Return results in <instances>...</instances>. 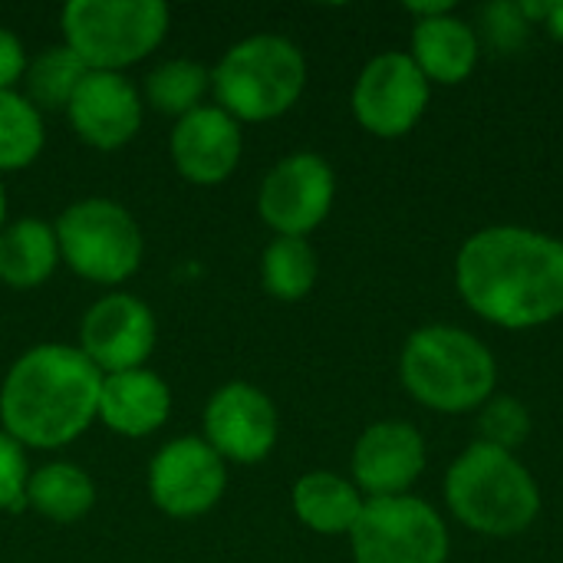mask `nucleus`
Masks as SVG:
<instances>
[{
    "label": "nucleus",
    "mask_w": 563,
    "mask_h": 563,
    "mask_svg": "<svg viewBox=\"0 0 563 563\" xmlns=\"http://www.w3.org/2000/svg\"><path fill=\"white\" fill-rule=\"evenodd\" d=\"M462 300L495 327L531 330L563 313V244L528 228H488L455 264Z\"/></svg>",
    "instance_id": "nucleus-1"
},
{
    "label": "nucleus",
    "mask_w": 563,
    "mask_h": 563,
    "mask_svg": "<svg viewBox=\"0 0 563 563\" xmlns=\"http://www.w3.org/2000/svg\"><path fill=\"white\" fill-rule=\"evenodd\" d=\"M102 373L69 343H36L0 383V429L23 449H66L99 412Z\"/></svg>",
    "instance_id": "nucleus-2"
},
{
    "label": "nucleus",
    "mask_w": 563,
    "mask_h": 563,
    "mask_svg": "<svg viewBox=\"0 0 563 563\" xmlns=\"http://www.w3.org/2000/svg\"><path fill=\"white\" fill-rule=\"evenodd\" d=\"M307 86L300 46L277 33H254L228 46L211 69V96L238 122H271L297 106Z\"/></svg>",
    "instance_id": "nucleus-3"
},
{
    "label": "nucleus",
    "mask_w": 563,
    "mask_h": 563,
    "mask_svg": "<svg viewBox=\"0 0 563 563\" xmlns=\"http://www.w3.org/2000/svg\"><path fill=\"white\" fill-rule=\"evenodd\" d=\"M445 498L455 518L488 538H511L531 528L541 511V492L531 472L505 449L475 442L445 478Z\"/></svg>",
    "instance_id": "nucleus-4"
},
{
    "label": "nucleus",
    "mask_w": 563,
    "mask_h": 563,
    "mask_svg": "<svg viewBox=\"0 0 563 563\" xmlns=\"http://www.w3.org/2000/svg\"><path fill=\"white\" fill-rule=\"evenodd\" d=\"M402 386L429 409L468 412L495 393V356L482 340L455 327H426L406 340Z\"/></svg>",
    "instance_id": "nucleus-5"
},
{
    "label": "nucleus",
    "mask_w": 563,
    "mask_h": 563,
    "mask_svg": "<svg viewBox=\"0 0 563 563\" xmlns=\"http://www.w3.org/2000/svg\"><path fill=\"white\" fill-rule=\"evenodd\" d=\"M172 10L162 0H69L59 13L63 43L86 69L125 73L168 36Z\"/></svg>",
    "instance_id": "nucleus-6"
},
{
    "label": "nucleus",
    "mask_w": 563,
    "mask_h": 563,
    "mask_svg": "<svg viewBox=\"0 0 563 563\" xmlns=\"http://www.w3.org/2000/svg\"><path fill=\"white\" fill-rule=\"evenodd\" d=\"M59 261L82 280L119 287L139 274L145 238L132 211L112 198H79L59 211L56 224Z\"/></svg>",
    "instance_id": "nucleus-7"
},
{
    "label": "nucleus",
    "mask_w": 563,
    "mask_h": 563,
    "mask_svg": "<svg viewBox=\"0 0 563 563\" xmlns=\"http://www.w3.org/2000/svg\"><path fill=\"white\" fill-rule=\"evenodd\" d=\"M353 563H445L449 534L442 518L419 498H369L350 531Z\"/></svg>",
    "instance_id": "nucleus-8"
},
{
    "label": "nucleus",
    "mask_w": 563,
    "mask_h": 563,
    "mask_svg": "<svg viewBox=\"0 0 563 563\" xmlns=\"http://www.w3.org/2000/svg\"><path fill=\"white\" fill-rule=\"evenodd\" d=\"M145 488L162 515L178 521L201 518L228 492V462L201 435H178L152 455Z\"/></svg>",
    "instance_id": "nucleus-9"
},
{
    "label": "nucleus",
    "mask_w": 563,
    "mask_h": 563,
    "mask_svg": "<svg viewBox=\"0 0 563 563\" xmlns=\"http://www.w3.org/2000/svg\"><path fill=\"white\" fill-rule=\"evenodd\" d=\"M336 195V175L317 152H294L280 158L261 181L257 211L277 238H307L317 231Z\"/></svg>",
    "instance_id": "nucleus-10"
},
{
    "label": "nucleus",
    "mask_w": 563,
    "mask_h": 563,
    "mask_svg": "<svg viewBox=\"0 0 563 563\" xmlns=\"http://www.w3.org/2000/svg\"><path fill=\"white\" fill-rule=\"evenodd\" d=\"M158 346V320L152 307L132 294H102L79 320V353L102 373L142 369Z\"/></svg>",
    "instance_id": "nucleus-11"
},
{
    "label": "nucleus",
    "mask_w": 563,
    "mask_h": 563,
    "mask_svg": "<svg viewBox=\"0 0 563 563\" xmlns=\"http://www.w3.org/2000/svg\"><path fill=\"white\" fill-rule=\"evenodd\" d=\"M280 435L277 406L254 383L218 386L201 412V439L231 465L264 462Z\"/></svg>",
    "instance_id": "nucleus-12"
},
{
    "label": "nucleus",
    "mask_w": 563,
    "mask_h": 563,
    "mask_svg": "<svg viewBox=\"0 0 563 563\" xmlns=\"http://www.w3.org/2000/svg\"><path fill=\"white\" fill-rule=\"evenodd\" d=\"M429 106V79L409 53H383L366 63L353 86L360 125L379 139L406 135Z\"/></svg>",
    "instance_id": "nucleus-13"
},
{
    "label": "nucleus",
    "mask_w": 563,
    "mask_h": 563,
    "mask_svg": "<svg viewBox=\"0 0 563 563\" xmlns=\"http://www.w3.org/2000/svg\"><path fill=\"white\" fill-rule=\"evenodd\" d=\"M145 102L135 82L125 73H99L89 69L76 86L66 119L79 142L96 152H119L125 148L142 129Z\"/></svg>",
    "instance_id": "nucleus-14"
},
{
    "label": "nucleus",
    "mask_w": 563,
    "mask_h": 563,
    "mask_svg": "<svg viewBox=\"0 0 563 563\" xmlns=\"http://www.w3.org/2000/svg\"><path fill=\"white\" fill-rule=\"evenodd\" d=\"M241 152H244L241 122L228 115L221 106H208V102L181 115L168 135V155L175 172L201 188L224 185L238 172Z\"/></svg>",
    "instance_id": "nucleus-15"
},
{
    "label": "nucleus",
    "mask_w": 563,
    "mask_h": 563,
    "mask_svg": "<svg viewBox=\"0 0 563 563\" xmlns=\"http://www.w3.org/2000/svg\"><path fill=\"white\" fill-rule=\"evenodd\" d=\"M426 468V442L409 422H376L353 449L356 488L369 498L406 495Z\"/></svg>",
    "instance_id": "nucleus-16"
},
{
    "label": "nucleus",
    "mask_w": 563,
    "mask_h": 563,
    "mask_svg": "<svg viewBox=\"0 0 563 563\" xmlns=\"http://www.w3.org/2000/svg\"><path fill=\"white\" fill-rule=\"evenodd\" d=\"M168 416H172V389L158 373L142 366V369L102 376L96 422H102L109 432L122 439H148L168 422Z\"/></svg>",
    "instance_id": "nucleus-17"
},
{
    "label": "nucleus",
    "mask_w": 563,
    "mask_h": 563,
    "mask_svg": "<svg viewBox=\"0 0 563 563\" xmlns=\"http://www.w3.org/2000/svg\"><path fill=\"white\" fill-rule=\"evenodd\" d=\"M59 244L53 224L40 218H16L0 231V284L10 290H36L59 267Z\"/></svg>",
    "instance_id": "nucleus-18"
},
{
    "label": "nucleus",
    "mask_w": 563,
    "mask_h": 563,
    "mask_svg": "<svg viewBox=\"0 0 563 563\" xmlns=\"http://www.w3.org/2000/svg\"><path fill=\"white\" fill-rule=\"evenodd\" d=\"M412 59L426 79L455 86L472 76L478 63V40L472 26H465L452 13L429 16L419 20L412 30Z\"/></svg>",
    "instance_id": "nucleus-19"
},
{
    "label": "nucleus",
    "mask_w": 563,
    "mask_h": 563,
    "mask_svg": "<svg viewBox=\"0 0 563 563\" xmlns=\"http://www.w3.org/2000/svg\"><path fill=\"white\" fill-rule=\"evenodd\" d=\"M294 515L303 528L313 534H350L363 515V495L353 482L333 475V472H310L294 485L290 495Z\"/></svg>",
    "instance_id": "nucleus-20"
},
{
    "label": "nucleus",
    "mask_w": 563,
    "mask_h": 563,
    "mask_svg": "<svg viewBox=\"0 0 563 563\" xmlns=\"http://www.w3.org/2000/svg\"><path fill=\"white\" fill-rule=\"evenodd\" d=\"M26 508L53 525H76L96 508V482L76 462H46L30 472Z\"/></svg>",
    "instance_id": "nucleus-21"
},
{
    "label": "nucleus",
    "mask_w": 563,
    "mask_h": 563,
    "mask_svg": "<svg viewBox=\"0 0 563 563\" xmlns=\"http://www.w3.org/2000/svg\"><path fill=\"white\" fill-rule=\"evenodd\" d=\"M211 92V69L198 59H165L145 76L142 102H148L155 112L172 115L175 122L195 109L205 106Z\"/></svg>",
    "instance_id": "nucleus-22"
},
{
    "label": "nucleus",
    "mask_w": 563,
    "mask_h": 563,
    "mask_svg": "<svg viewBox=\"0 0 563 563\" xmlns=\"http://www.w3.org/2000/svg\"><path fill=\"white\" fill-rule=\"evenodd\" d=\"M86 73L89 69L79 63V56L66 43H56V46H46V49L30 56L20 92L40 112H66L69 99H73V92Z\"/></svg>",
    "instance_id": "nucleus-23"
},
{
    "label": "nucleus",
    "mask_w": 563,
    "mask_h": 563,
    "mask_svg": "<svg viewBox=\"0 0 563 563\" xmlns=\"http://www.w3.org/2000/svg\"><path fill=\"white\" fill-rule=\"evenodd\" d=\"M46 145L43 112L20 92H0V175L30 168Z\"/></svg>",
    "instance_id": "nucleus-24"
},
{
    "label": "nucleus",
    "mask_w": 563,
    "mask_h": 563,
    "mask_svg": "<svg viewBox=\"0 0 563 563\" xmlns=\"http://www.w3.org/2000/svg\"><path fill=\"white\" fill-rule=\"evenodd\" d=\"M320 264L307 238H274L261 254L264 290L277 300H303L317 284Z\"/></svg>",
    "instance_id": "nucleus-25"
},
{
    "label": "nucleus",
    "mask_w": 563,
    "mask_h": 563,
    "mask_svg": "<svg viewBox=\"0 0 563 563\" xmlns=\"http://www.w3.org/2000/svg\"><path fill=\"white\" fill-rule=\"evenodd\" d=\"M478 429H482V442L485 445L511 452V449H518L528 439L531 416H528V409L518 399L501 396V399H488V406H485V412L478 419Z\"/></svg>",
    "instance_id": "nucleus-26"
},
{
    "label": "nucleus",
    "mask_w": 563,
    "mask_h": 563,
    "mask_svg": "<svg viewBox=\"0 0 563 563\" xmlns=\"http://www.w3.org/2000/svg\"><path fill=\"white\" fill-rule=\"evenodd\" d=\"M26 449L0 429V515L26 508V482H30Z\"/></svg>",
    "instance_id": "nucleus-27"
},
{
    "label": "nucleus",
    "mask_w": 563,
    "mask_h": 563,
    "mask_svg": "<svg viewBox=\"0 0 563 563\" xmlns=\"http://www.w3.org/2000/svg\"><path fill=\"white\" fill-rule=\"evenodd\" d=\"M528 16L521 3H495L485 10V33L498 49H518L528 40Z\"/></svg>",
    "instance_id": "nucleus-28"
},
{
    "label": "nucleus",
    "mask_w": 563,
    "mask_h": 563,
    "mask_svg": "<svg viewBox=\"0 0 563 563\" xmlns=\"http://www.w3.org/2000/svg\"><path fill=\"white\" fill-rule=\"evenodd\" d=\"M26 63H30V56H26L23 40L13 30L0 26V92L20 89V82L26 76Z\"/></svg>",
    "instance_id": "nucleus-29"
},
{
    "label": "nucleus",
    "mask_w": 563,
    "mask_h": 563,
    "mask_svg": "<svg viewBox=\"0 0 563 563\" xmlns=\"http://www.w3.org/2000/svg\"><path fill=\"white\" fill-rule=\"evenodd\" d=\"M544 20H548V30H551V33H554V36L563 43V0H558V3H548Z\"/></svg>",
    "instance_id": "nucleus-30"
},
{
    "label": "nucleus",
    "mask_w": 563,
    "mask_h": 563,
    "mask_svg": "<svg viewBox=\"0 0 563 563\" xmlns=\"http://www.w3.org/2000/svg\"><path fill=\"white\" fill-rule=\"evenodd\" d=\"M3 224H7V188L0 181V231H3Z\"/></svg>",
    "instance_id": "nucleus-31"
}]
</instances>
